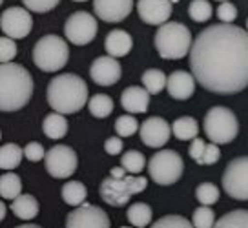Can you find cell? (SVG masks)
Returning a JSON list of instances; mask_svg holds the SVG:
<instances>
[{"label": "cell", "instance_id": "cell-7", "mask_svg": "<svg viewBox=\"0 0 248 228\" xmlns=\"http://www.w3.org/2000/svg\"><path fill=\"white\" fill-rule=\"evenodd\" d=\"M239 134V122L232 110L225 106H214L204 115V135L210 142L228 144Z\"/></svg>", "mask_w": 248, "mask_h": 228}, {"label": "cell", "instance_id": "cell-43", "mask_svg": "<svg viewBox=\"0 0 248 228\" xmlns=\"http://www.w3.org/2000/svg\"><path fill=\"white\" fill-rule=\"evenodd\" d=\"M104 150H106V153H109V155H119L123 152V141L119 137H109L104 142Z\"/></svg>", "mask_w": 248, "mask_h": 228}, {"label": "cell", "instance_id": "cell-18", "mask_svg": "<svg viewBox=\"0 0 248 228\" xmlns=\"http://www.w3.org/2000/svg\"><path fill=\"white\" fill-rule=\"evenodd\" d=\"M166 90L171 99L175 101H186L190 99L195 91V77L188 71L177 70L173 71L168 80H166Z\"/></svg>", "mask_w": 248, "mask_h": 228}, {"label": "cell", "instance_id": "cell-2", "mask_svg": "<svg viewBox=\"0 0 248 228\" xmlns=\"http://www.w3.org/2000/svg\"><path fill=\"white\" fill-rule=\"evenodd\" d=\"M47 104L59 113L70 115L82 110L88 103V84L82 77L62 73L47 84Z\"/></svg>", "mask_w": 248, "mask_h": 228}, {"label": "cell", "instance_id": "cell-15", "mask_svg": "<svg viewBox=\"0 0 248 228\" xmlns=\"http://www.w3.org/2000/svg\"><path fill=\"white\" fill-rule=\"evenodd\" d=\"M171 126L163 117H150L140 124V141L150 148H161L170 141Z\"/></svg>", "mask_w": 248, "mask_h": 228}, {"label": "cell", "instance_id": "cell-26", "mask_svg": "<svg viewBox=\"0 0 248 228\" xmlns=\"http://www.w3.org/2000/svg\"><path fill=\"white\" fill-rule=\"evenodd\" d=\"M22 192V181L20 177L13 172H6L2 177H0V196L2 199H15V197L20 196Z\"/></svg>", "mask_w": 248, "mask_h": 228}, {"label": "cell", "instance_id": "cell-20", "mask_svg": "<svg viewBox=\"0 0 248 228\" xmlns=\"http://www.w3.org/2000/svg\"><path fill=\"white\" fill-rule=\"evenodd\" d=\"M104 47H106V53L109 57L119 59V57H126L132 51L133 40L128 31H124V30H113V31L108 33Z\"/></svg>", "mask_w": 248, "mask_h": 228}, {"label": "cell", "instance_id": "cell-33", "mask_svg": "<svg viewBox=\"0 0 248 228\" xmlns=\"http://www.w3.org/2000/svg\"><path fill=\"white\" fill-rule=\"evenodd\" d=\"M195 197H197V201L201 205L212 206L219 201V188H217L216 184H212V182H202L195 190Z\"/></svg>", "mask_w": 248, "mask_h": 228}, {"label": "cell", "instance_id": "cell-5", "mask_svg": "<svg viewBox=\"0 0 248 228\" xmlns=\"http://www.w3.org/2000/svg\"><path fill=\"white\" fill-rule=\"evenodd\" d=\"M70 59V49L66 40L59 35H44L33 47V62L46 73L62 70Z\"/></svg>", "mask_w": 248, "mask_h": 228}, {"label": "cell", "instance_id": "cell-11", "mask_svg": "<svg viewBox=\"0 0 248 228\" xmlns=\"http://www.w3.org/2000/svg\"><path fill=\"white\" fill-rule=\"evenodd\" d=\"M97 30H99V26H97L95 16H92L86 11H77V13L70 15L66 24H64L66 39L70 40L71 44H75V46L90 44L95 39Z\"/></svg>", "mask_w": 248, "mask_h": 228}, {"label": "cell", "instance_id": "cell-48", "mask_svg": "<svg viewBox=\"0 0 248 228\" xmlns=\"http://www.w3.org/2000/svg\"><path fill=\"white\" fill-rule=\"evenodd\" d=\"M247 31H248V18H247Z\"/></svg>", "mask_w": 248, "mask_h": 228}, {"label": "cell", "instance_id": "cell-23", "mask_svg": "<svg viewBox=\"0 0 248 228\" xmlns=\"http://www.w3.org/2000/svg\"><path fill=\"white\" fill-rule=\"evenodd\" d=\"M171 134L175 135L179 141H190V139H195L199 134V124L194 117H179L171 124Z\"/></svg>", "mask_w": 248, "mask_h": 228}, {"label": "cell", "instance_id": "cell-32", "mask_svg": "<svg viewBox=\"0 0 248 228\" xmlns=\"http://www.w3.org/2000/svg\"><path fill=\"white\" fill-rule=\"evenodd\" d=\"M188 15L194 22H206L212 16V6L206 0H192L188 6Z\"/></svg>", "mask_w": 248, "mask_h": 228}, {"label": "cell", "instance_id": "cell-44", "mask_svg": "<svg viewBox=\"0 0 248 228\" xmlns=\"http://www.w3.org/2000/svg\"><path fill=\"white\" fill-rule=\"evenodd\" d=\"M126 173H128V172L124 170L123 166H119V168H117V166H115V168H111V175H113V177H124Z\"/></svg>", "mask_w": 248, "mask_h": 228}, {"label": "cell", "instance_id": "cell-28", "mask_svg": "<svg viewBox=\"0 0 248 228\" xmlns=\"http://www.w3.org/2000/svg\"><path fill=\"white\" fill-rule=\"evenodd\" d=\"M88 108H90V113H92L93 117L104 119L113 111V101L108 95L97 93L88 101Z\"/></svg>", "mask_w": 248, "mask_h": 228}, {"label": "cell", "instance_id": "cell-31", "mask_svg": "<svg viewBox=\"0 0 248 228\" xmlns=\"http://www.w3.org/2000/svg\"><path fill=\"white\" fill-rule=\"evenodd\" d=\"M216 227H230V228H248V210H233L216 221Z\"/></svg>", "mask_w": 248, "mask_h": 228}, {"label": "cell", "instance_id": "cell-14", "mask_svg": "<svg viewBox=\"0 0 248 228\" xmlns=\"http://www.w3.org/2000/svg\"><path fill=\"white\" fill-rule=\"evenodd\" d=\"M123 75L121 64L117 62L115 57H99L95 59L90 68V77L97 86H113L115 82H119Z\"/></svg>", "mask_w": 248, "mask_h": 228}, {"label": "cell", "instance_id": "cell-37", "mask_svg": "<svg viewBox=\"0 0 248 228\" xmlns=\"http://www.w3.org/2000/svg\"><path fill=\"white\" fill-rule=\"evenodd\" d=\"M16 55V44L11 37H2L0 39V62H11Z\"/></svg>", "mask_w": 248, "mask_h": 228}, {"label": "cell", "instance_id": "cell-13", "mask_svg": "<svg viewBox=\"0 0 248 228\" xmlns=\"http://www.w3.org/2000/svg\"><path fill=\"white\" fill-rule=\"evenodd\" d=\"M109 217L106 212L95 205H82L77 206L73 212L66 217L68 228H109Z\"/></svg>", "mask_w": 248, "mask_h": 228}, {"label": "cell", "instance_id": "cell-46", "mask_svg": "<svg viewBox=\"0 0 248 228\" xmlns=\"http://www.w3.org/2000/svg\"><path fill=\"white\" fill-rule=\"evenodd\" d=\"M18 228H40L39 225H22V227H18Z\"/></svg>", "mask_w": 248, "mask_h": 228}, {"label": "cell", "instance_id": "cell-30", "mask_svg": "<svg viewBox=\"0 0 248 228\" xmlns=\"http://www.w3.org/2000/svg\"><path fill=\"white\" fill-rule=\"evenodd\" d=\"M121 166L128 173H140L146 166V159L139 150H130L121 157Z\"/></svg>", "mask_w": 248, "mask_h": 228}, {"label": "cell", "instance_id": "cell-29", "mask_svg": "<svg viewBox=\"0 0 248 228\" xmlns=\"http://www.w3.org/2000/svg\"><path fill=\"white\" fill-rule=\"evenodd\" d=\"M140 80H142V84H144V88H146L148 91L152 95H155L163 91V88L166 86L168 77H166L161 70H146L142 73V79Z\"/></svg>", "mask_w": 248, "mask_h": 228}, {"label": "cell", "instance_id": "cell-8", "mask_svg": "<svg viewBox=\"0 0 248 228\" xmlns=\"http://www.w3.org/2000/svg\"><path fill=\"white\" fill-rule=\"evenodd\" d=\"M185 163L177 152L173 150H161L148 161V173L152 181L161 186H170L177 182L183 175Z\"/></svg>", "mask_w": 248, "mask_h": 228}, {"label": "cell", "instance_id": "cell-22", "mask_svg": "<svg viewBox=\"0 0 248 228\" xmlns=\"http://www.w3.org/2000/svg\"><path fill=\"white\" fill-rule=\"evenodd\" d=\"M42 130H44V134H46L49 139H53V141L62 139L64 135L68 134V121L64 117V113L55 111V113L46 115L44 122H42Z\"/></svg>", "mask_w": 248, "mask_h": 228}, {"label": "cell", "instance_id": "cell-10", "mask_svg": "<svg viewBox=\"0 0 248 228\" xmlns=\"http://www.w3.org/2000/svg\"><path fill=\"white\" fill-rule=\"evenodd\" d=\"M44 163H46L47 173L55 179H68V177H71L78 165L77 153L66 144H57V146L47 150Z\"/></svg>", "mask_w": 248, "mask_h": 228}, {"label": "cell", "instance_id": "cell-9", "mask_svg": "<svg viewBox=\"0 0 248 228\" xmlns=\"http://www.w3.org/2000/svg\"><path fill=\"white\" fill-rule=\"evenodd\" d=\"M223 188L237 201H248V157L230 161L223 173Z\"/></svg>", "mask_w": 248, "mask_h": 228}, {"label": "cell", "instance_id": "cell-17", "mask_svg": "<svg viewBox=\"0 0 248 228\" xmlns=\"http://www.w3.org/2000/svg\"><path fill=\"white\" fill-rule=\"evenodd\" d=\"M133 0H93L95 15L104 22H121L132 13Z\"/></svg>", "mask_w": 248, "mask_h": 228}, {"label": "cell", "instance_id": "cell-6", "mask_svg": "<svg viewBox=\"0 0 248 228\" xmlns=\"http://www.w3.org/2000/svg\"><path fill=\"white\" fill-rule=\"evenodd\" d=\"M146 184V177H133V173L124 175V177L109 175L101 182L99 194H101L102 201L108 203L109 206H124L130 203L132 196L144 192Z\"/></svg>", "mask_w": 248, "mask_h": 228}, {"label": "cell", "instance_id": "cell-1", "mask_svg": "<svg viewBox=\"0 0 248 228\" xmlns=\"http://www.w3.org/2000/svg\"><path fill=\"white\" fill-rule=\"evenodd\" d=\"M190 68L206 91H243L248 88V31L225 22L204 28L192 42Z\"/></svg>", "mask_w": 248, "mask_h": 228}, {"label": "cell", "instance_id": "cell-50", "mask_svg": "<svg viewBox=\"0 0 248 228\" xmlns=\"http://www.w3.org/2000/svg\"><path fill=\"white\" fill-rule=\"evenodd\" d=\"M0 2H4V0H0Z\"/></svg>", "mask_w": 248, "mask_h": 228}, {"label": "cell", "instance_id": "cell-38", "mask_svg": "<svg viewBox=\"0 0 248 228\" xmlns=\"http://www.w3.org/2000/svg\"><path fill=\"white\" fill-rule=\"evenodd\" d=\"M22 2L30 11H35V13H46V11H51L61 0H22Z\"/></svg>", "mask_w": 248, "mask_h": 228}, {"label": "cell", "instance_id": "cell-3", "mask_svg": "<svg viewBox=\"0 0 248 228\" xmlns=\"http://www.w3.org/2000/svg\"><path fill=\"white\" fill-rule=\"evenodd\" d=\"M33 95V79L20 64L6 62L0 66V108L16 111L30 103Z\"/></svg>", "mask_w": 248, "mask_h": 228}, {"label": "cell", "instance_id": "cell-40", "mask_svg": "<svg viewBox=\"0 0 248 228\" xmlns=\"http://www.w3.org/2000/svg\"><path fill=\"white\" fill-rule=\"evenodd\" d=\"M24 157L31 161V163H39V161L46 157V153H44V148H42L40 142H30L24 148Z\"/></svg>", "mask_w": 248, "mask_h": 228}, {"label": "cell", "instance_id": "cell-12", "mask_svg": "<svg viewBox=\"0 0 248 228\" xmlns=\"http://www.w3.org/2000/svg\"><path fill=\"white\" fill-rule=\"evenodd\" d=\"M0 28L6 37L24 39L30 35L31 28H33V18L28 9L13 6V8L4 9V13L0 16Z\"/></svg>", "mask_w": 248, "mask_h": 228}, {"label": "cell", "instance_id": "cell-42", "mask_svg": "<svg viewBox=\"0 0 248 228\" xmlns=\"http://www.w3.org/2000/svg\"><path fill=\"white\" fill-rule=\"evenodd\" d=\"M204 141L202 139H197L195 137L194 141H192V144H190V150H188V153H190V157L194 159L195 163H201V157L202 153H204Z\"/></svg>", "mask_w": 248, "mask_h": 228}, {"label": "cell", "instance_id": "cell-24", "mask_svg": "<svg viewBox=\"0 0 248 228\" xmlns=\"http://www.w3.org/2000/svg\"><path fill=\"white\" fill-rule=\"evenodd\" d=\"M62 199L64 203L70 206H80L86 201L88 190L80 181H70L62 186Z\"/></svg>", "mask_w": 248, "mask_h": 228}, {"label": "cell", "instance_id": "cell-27", "mask_svg": "<svg viewBox=\"0 0 248 228\" xmlns=\"http://www.w3.org/2000/svg\"><path fill=\"white\" fill-rule=\"evenodd\" d=\"M126 217L132 223L133 227L144 228L152 223V208L146 205V203H133L128 212H126Z\"/></svg>", "mask_w": 248, "mask_h": 228}, {"label": "cell", "instance_id": "cell-34", "mask_svg": "<svg viewBox=\"0 0 248 228\" xmlns=\"http://www.w3.org/2000/svg\"><path fill=\"white\" fill-rule=\"evenodd\" d=\"M192 225L197 228H212L214 225H216V213H214V210H212L210 206L201 205L194 212Z\"/></svg>", "mask_w": 248, "mask_h": 228}, {"label": "cell", "instance_id": "cell-16", "mask_svg": "<svg viewBox=\"0 0 248 228\" xmlns=\"http://www.w3.org/2000/svg\"><path fill=\"white\" fill-rule=\"evenodd\" d=\"M137 13L142 22L150 26H163L171 15V0H139Z\"/></svg>", "mask_w": 248, "mask_h": 228}, {"label": "cell", "instance_id": "cell-45", "mask_svg": "<svg viewBox=\"0 0 248 228\" xmlns=\"http://www.w3.org/2000/svg\"><path fill=\"white\" fill-rule=\"evenodd\" d=\"M4 217H6V205L0 203V221H4Z\"/></svg>", "mask_w": 248, "mask_h": 228}, {"label": "cell", "instance_id": "cell-47", "mask_svg": "<svg viewBox=\"0 0 248 228\" xmlns=\"http://www.w3.org/2000/svg\"><path fill=\"white\" fill-rule=\"evenodd\" d=\"M75 2H86V0H75Z\"/></svg>", "mask_w": 248, "mask_h": 228}, {"label": "cell", "instance_id": "cell-4", "mask_svg": "<svg viewBox=\"0 0 248 228\" xmlns=\"http://www.w3.org/2000/svg\"><path fill=\"white\" fill-rule=\"evenodd\" d=\"M155 47L166 61H179L190 53L192 35L181 22H164L155 33Z\"/></svg>", "mask_w": 248, "mask_h": 228}, {"label": "cell", "instance_id": "cell-25", "mask_svg": "<svg viewBox=\"0 0 248 228\" xmlns=\"http://www.w3.org/2000/svg\"><path fill=\"white\" fill-rule=\"evenodd\" d=\"M24 157V150L18 144L8 142L0 148V168L2 170H13L20 165V161Z\"/></svg>", "mask_w": 248, "mask_h": 228}, {"label": "cell", "instance_id": "cell-19", "mask_svg": "<svg viewBox=\"0 0 248 228\" xmlns=\"http://www.w3.org/2000/svg\"><path fill=\"white\" fill-rule=\"evenodd\" d=\"M121 104L128 113H144L150 106V91L140 86L126 88L121 95Z\"/></svg>", "mask_w": 248, "mask_h": 228}, {"label": "cell", "instance_id": "cell-41", "mask_svg": "<svg viewBox=\"0 0 248 228\" xmlns=\"http://www.w3.org/2000/svg\"><path fill=\"white\" fill-rule=\"evenodd\" d=\"M219 159H221L219 144H216V142H210V144H206V146H204V153H202L201 163H199V165H216Z\"/></svg>", "mask_w": 248, "mask_h": 228}, {"label": "cell", "instance_id": "cell-21", "mask_svg": "<svg viewBox=\"0 0 248 228\" xmlns=\"http://www.w3.org/2000/svg\"><path fill=\"white\" fill-rule=\"evenodd\" d=\"M11 210H13V213H15L18 219L22 221L35 219L39 215V201L33 196H30V194H26V196L20 194L18 197L13 199Z\"/></svg>", "mask_w": 248, "mask_h": 228}, {"label": "cell", "instance_id": "cell-39", "mask_svg": "<svg viewBox=\"0 0 248 228\" xmlns=\"http://www.w3.org/2000/svg\"><path fill=\"white\" fill-rule=\"evenodd\" d=\"M217 18L225 24H232L237 18V8L230 2H223L217 9Z\"/></svg>", "mask_w": 248, "mask_h": 228}, {"label": "cell", "instance_id": "cell-36", "mask_svg": "<svg viewBox=\"0 0 248 228\" xmlns=\"http://www.w3.org/2000/svg\"><path fill=\"white\" fill-rule=\"evenodd\" d=\"M154 228H190L192 227V223L185 217H181V215H166V217H161L159 221H155Z\"/></svg>", "mask_w": 248, "mask_h": 228}, {"label": "cell", "instance_id": "cell-49", "mask_svg": "<svg viewBox=\"0 0 248 228\" xmlns=\"http://www.w3.org/2000/svg\"><path fill=\"white\" fill-rule=\"evenodd\" d=\"M217 2H219V0H217ZM221 2H228V0H221Z\"/></svg>", "mask_w": 248, "mask_h": 228}, {"label": "cell", "instance_id": "cell-35", "mask_svg": "<svg viewBox=\"0 0 248 228\" xmlns=\"http://www.w3.org/2000/svg\"><path fill=\"white\" fill-rule=\"evenodd\" d=\"M137 130H139V122H137L135 117H132V115H121V117H117L115 132L119 137H130Z\"/></svg>", "mask_w": 248, "mask_h": 228}]
</instances>
